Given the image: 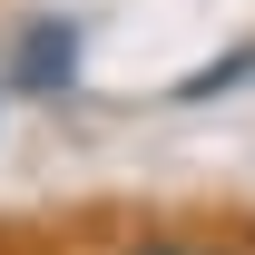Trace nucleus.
<instances>
[{"label":"nucleus","instance_id":"1","mask_svg":"<svg viewBox=\"0 0 255 255\" xmlns=\"http://www.w3.org/2000/svg\"><path fill=\"white\" fill-rule=\"evenodd\" d=\"M79 49H89V30H79L69 10L20 20V39H10V89L20 98H59L69 79H79Z\"/></svg>","mask_w":255,"mask_h":255},{"label":"nucleus","instance_id":"2","mask_svg":"<svg viewBox=\"0 0 255 255\" xmlns=\"http://www.w3.org/2000/svg\"><path fill=\"white\" fill-rule=\"evenodd\" d=\"M246 79H255V49H226V59H216V69H196L177 98H216V89H246Z\"/></svg>","mask_w":255,"mask_h":255},{"label":"nucleus","instance_id":"3","mask_svg":"<svg viewBox=\"0 0 255 255\" xmlns=\"http://www.w3.org/2000/svg\"><path fill=\"white\" fill-rule=\"evenodd\" d=\"M118 255H206V246H196V236H128Z\"/></svg>","mask_w":255,"mask_h":255}]
</instances>
